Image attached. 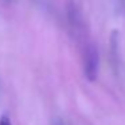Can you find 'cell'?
<instances>
[{"label":"cell","instance_id":"obj_2","mask_svg":"<svg viewBox=\"0 0 125 125\" xmlns=\"http://www.w3.org/2000/svg\"><path fill=\"white\" fill-rule=\"evenodd\" d=\"M0 125H12L11 124V118H10L7 114H3L0 117Z\"/></svg>","mask_w":125,"mask_h":125},{"label":"cell","instance_id":"obj_1","mask_svg":"<svg viewBox=\"0 0 125 125\" xmlns=\"http://www.w3.org/2000/svg\"><path fill=\"white\" fill-rule=\"evenodd\" d=\"M98 69H100V54L94 44H87L85 47L83 55V71L85 77L89 81H95L98 77Z\"/></svg>","mask_w":125,"mask_h":125},{"label":"cell","instance_id":"obj_3","mask_svg":"<svg viewBox=\"0 0 125 125\" xmlns=\"http://www.w3.org/2000/svg\"><path fill=\"white\" fill-rule=\"evenodd\" d=\"M52 125H65V124H63V122L61 121V120H55V121L52 122Z\"/></svg>","mask_w":125,"mask_h":125}]
</instances>
